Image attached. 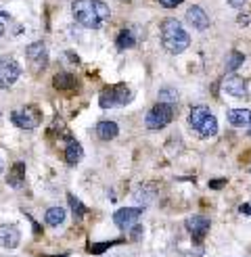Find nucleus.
<instances>
[{
    "label": "nucleus",
    "instance_id": "18",
    "mask_svg": "<svg viewBox=\"0 0 251 257\" xmlns=\"http://www.w3.org/2000/svg\"><path fill=\"white\" fill-rule=\"evenodd\" d=\"M65 217H67V213H65V209H63V207H50L44 213V222L50 228H59L63 222H65Z\"/></svg>",
    "mask_w": 251,
    "mask_h": 257
},
{
    "label": "nucleus",
    "instance_id": "19",
    "mask_svg": "<svg viewBox=\"0 0 251 257\" xmlns=\"http://www.w3.org/2000/svg\"><path fill=\"white\" fill-rule=\"evenodd\" d=\"M75 84H78V82H75V78L71 73H67V71H61V73H57L53 78V86L57 90H73Z\"/></svg>",
    "mask_w": 251,
    "mask_h": 257
},
{
    "label": "nucleus",
    "instance_id": "8",
    "mask_svg": "<svg viewBox=\"0 0 251 257\" xmlns=\"http://www.w3.org/2000/svg\"><path fill=\"white\" fill-rule=\"evenodd\" d=\"M25 59L30 61V65L40 71V69H46L48 65V50H46V44L44 42H32L28 48H25Z\"/></svg>",
    "mask_w": 251,
    "mask_h": 257
},
{
    "label": "nucleus",
    "instance_id": "11",
    "mask_svg": "<svg viewBox=\"0 0 251 257\" xmlns=\"http://www.w3.org/2000/svg\"><path fill=\"white\" fill-rule=\"evenodd\" d=\"M21 242V232L15 224H3L0 226V245L5 249H17Z\"/></svg>",
    "mask_w": 251,
    "mask_h": 257
},
{
    "label": "nucleus",
    "instance_id": "26",
    "mask_svg": "<svg viewBox=\"0 0 251 257\" xmlns=\"http://www.w3.org/2000/svg\"><path fill=\"white\" fill-rule=\"evenodd\" d=\"M226 184V180H211L209 182V188H222Z\"/></svg>",
    "mask_w": 251,
    "mask_h": 257
},
{
    "label": "nucleus",
    "instance_id": "25",
    "mask_svg": "<svg viewBox=\"0 0 251 257\" xmlns=\"http://www.w3.org/2000/svg\"><path fill=\"white\" fill-rule=\"evenodd\" d=\"M157 3H159L161 7H166V9H176L178 5H182L184 0H157Z\"/></svg>",
    "mask_w": 251,
    "mask_h": 257
},
{
    "label": "nucleus",
    "instance_id": "17",
    "mask_svg": "<svg viewBox=\"0 0 251 257\" xmlns=\"http://www.w3.org/2000/svg\"><path fill=\"white\" fill-rule=\"evenodd\" d=\"M82 157H84L82 145L75 143L73 138H69V143H67V147H65V161H67L69 165H75V163L82 161Z\"/></svg>",
    "mask_w": 251,
    "mask_h": 257
},
{
    "label": "nucleus",
    "instance_id": "20",
    "mask_svg": "<svg viewBox=\"0 0 251 257\" xmlns=\"http://www.w3.org/2000/svg\"><path fill=\"white\" fill-rule=\"evenodd\" d=\"M134 44H136V38H134V34H132L130 30H123V32H119L117 40H115L117 50H128V48H132Z\"/></svg>",
    "mask_w": 251,
    "mask_h": 257
},
{
    "label": "nucleus",
    "instance_id": "28",
    "mask_svg": "<svg viewBox=\"0 0 251 257\" xmlns=\"http://www.w3.org/2000/svg\"><path fill=\"white\" fill-rule=\"evenodd\" d=\"M5 28H7V15L0 13V34H5Z\"/></svg>",
    "mask_w": 251,
    "mask_h": 257
},
{
    "label": "nucleus",
    "instance_id": "21",
    "mask_svg": "<svg viewBox=\"0 0 251 257\" xmlns=\"http://www.w3.org/2000/svg\"><path fill=\"white\" fill-rule=\"evenodd\" d=\"M67 201H69V207H71V211H73V215H75V220H84V215L88 213L86 205H84L78 197H73V195H67Z\"/></svg>",
    "mask_w": 251,
    "mask_h": 257
},
{
    "label": "nucleus",
    "instance_id": "12",
    "mask_svg": "<svg viewBox=\"0 0 251 257\" xmlns=\"http://www.w3.org/2000/svg\"><path fill=\"white\" fill-rule=\"evenodd\" d=\"M186 23L191 25L193 30L203 32V30L209 28V17H207V13L201 7H191L186 11Z\"/></svg>",
    "mask_w": 251,
    "mask_h": 257
},
{
    "label": "nucleus",
    "instance_id": "7",
    "mask_svg": "<svg viewBox=\"0 0 251 257\" xmlns=\"http://www.w3.org/2000/svg\"><path fill=\"white\" fill-rule=\"evenodd\" d=\"M19 75H21V65L15 59H11V57L0 59V88L3 90L11 88L19 80Z\"/></svg>",
    "mask_w": 251,
    "mask_h": 257
},
{
    "label": "nucleus",
    "instance_id": "13",
    "mask_svg": "<svg viewBox=\"0 0 251 257\" xmlns=\"http://www.w3.org/2000/svg\"><path fill=\"white\" fill-rule=\"evenodd\" d=\"M222 88L226 94H232L236 98H245L247 96V82L238 75H228L224 82H222Z\"/></svg>",
    "mask_w": 251,
    "mask_h": 257
},
{
    "label": "nucleus",
    "instance_id": "22",
    "mask_svg": "<svg viewBox=\"0 0 251 257\" xmlns=\"http://www.w3.org/2000/svg\"><path fill=\"white\" fill-rule=\"evenodd\" d=\"M243 63H245V55L238 53V50H230L228 59H226V69H228V71H236L238 67L243 65Z\"/></svg>",
    "mask_w": 251,
    "mask_h": 257
},
{
    "label": "nucleus",
    "instance_id": "14",
    "mask_svg": "<svg viewBox=\"0 0 251 257\" xmlns=\"http://www.w3.org/2000/svg\"><path fill=\"white\" fill-rule=\"evenodd\" d=\"M228 123L234 127H247L251 125V109H230L226 113Z\"/></svg>",
    "mask_w": 251,
    "mask_h": 257
},
{
    "label": "nucleus",
    "instance_id": "29",
    "mask_svg": "<svg viewBox=\"0 0 251 257\" xmlns=\"http://www.w3.org/2000/svg\"><path fill=\"white\" fill-rule=\"evenodd\" d=\"M28 217H30V215H28ZM30 222H32V226H34V234H36V236H40V234H42V230H40V226H38V224H36V222L32 220V217H30Z\"/></svg>",
    "mask_w": 251,
    "mask_h": 257
},
{
    "label": "nucleus",
    "instance_id": "4",
    "mask_svg": "<svg viewBox=\"0 0 251 257\" xmlns=\"http://www.w3.org/2000/svg\"><path fill=\"white\" fill-rule=\"evenodd\" d=\"M132 98V90L126 84H113L103 88V92L98 96V105L103 109H115V107H123L128 105Z\"/></svg>",
    "mask_w": 251,
    "mask_h": 257
},
{
    "label": "nucleus",
    "instance_id": "23",
    "mask_svg": "<svg viewBox=\"0 0 251 257\" xmlns=\"http://www.w3.org/2000/svg\"><path fill=\"white\" fill-rule=\"evenodd\" d=\"M176 100H178V92H176V88L172 86H166L159 90V102H168V105H176Z\"/></svg>",
    "mask_w": 251,
    "mask_h": 257
},
{
    "label": "nucleus",
    "instance_id": "5",
    "mask_svg": "<svg viewBox=\"0 0 251 257\" xmlns=\"http://www.w3.org/2000/svg\"><path fill=\"white\" fill-rule=\"evenodd\" d=\"M172 119H174V105L157 102V105H153L151 111L147 113L145 125L149 127V130H161V127H166Z\"/></svg>",
    "mask_w": 251,
    "mask_h": 257
},
{
    "label": "nucleus",
    "instance_id": "15",
    "mask_svg": "<svg viewBox=\"0 0 251 257\" xmlns=\"http://www.w3.org/2000/svg\"><path fill=\"white\" fill-rule=\"evenodd\" d=\"M7 184L11 188H21L25 184V163L17 161L13 168L9 170V176H7Z\"/></svg>",
    "mask_w": 251,
    "mask_h": 257
},
{
    "label": "nucleus",
    "instance_id": "31",
    "mask_svg": "<svg viewBox=\"0 0 251 257\" xmlns=\"http://www.w3.org/2000/svg\"><path fill=\"white\" fill-rule=\"evenodd\" d=\"M42 257H59V255H42ZM61 257H67V253H63Z\"/></svg>",
    "mask_w": 251,
    "mask_h": 257
},
{
    "label": "nucleus",
    "instance_id": "10",
    "mask_svg": "<svg viewBox=\"0 0 251 257\" xmlns=\"http://www.w3.org/2000/svg\"><path fill=\"white\" fill-rule=\"evenodd\" d=\"M184 226H186L188 232H191L193 240L195 242H201V240L205 238V234L209 232L211 222L207 220V217H203V215H191V217H186Z\"/></svg>",
    "mask_w": 251,
    "mask_h": 257
},
{
    "label": "nucleus",
    "instance_id": "24",
    "mask_svg": "<svg viewBox=\"0 0 251 257\" xmlns=\"http://www.w3.org/2000/svg\"><path fill=\"white\" fill-rule=\"evenodd\" d=\"M117 242L119 240H109V242H98V245H94V242H92V245L90 247H88V249H90V253H103V251H107V249H111L113 245H117Z\"/></svg>",
    "mask_w": 251,
    "mask_h": 257
},
{
    "label": "nucleus",
    "instance_id": "3",
    "mask_svg": "<svg viewBox=\"0 0 251 257\" xmlns=\"http://www.w3.org/2000/svg\"><path fill=\"white\" fill-rule=\"evenodd\" d=\"M188 125L201 136V138H211L218 134V119L207 107H193L188 113Z\"/></svg>",
    "mask_w": 251,
    "mask_h": 257
},
{
    "label": "nucleus",
    "instance_id": "2",
    "mask_svg": "<svg viewBox=\"0 0 251 257\" xmlns=\"http://www.w3.org/2000/svg\"><path fill=\"white\" fill-rule=\"evenodd\" d=\"M161 44L170 55H180L191 44V36L178 19H166L161 23Z\"/></svg>",
    "mask_w": 251,
    "mask_h": 257
},
{
    "label": "nucleus",
    "instance_id": "16",
    "mask_svg": "<svg viewBox=\"0 0 251 257\" xmlns=\"http://www.w3.org/2000/svg\"><path fill=\"white\" fill-rule=\"evenodd\" d=\"M94 132L100 140H113L117 134H119V125L115 121H98Z\"/></svg>",
    "mask_w": 251,
    "mask_h": 257
},
{
    "label": "nucleus",
    "instance_id": "32",
    "mask_svg": "<svg viewBox=\"0 0 251 257\" xmlns=\"http://www.w3.org/2000/svg\"><path fill=\"white\" fill-rule=\"evenodd\" d=\"M3 170H5V161L0 159V174H3Z\"/></svg>",
    "mask_w": 251,
    "mask_h": 257
},
{
    "label": "nucleus",
    "instance_id": "27",
    "mask_svg": "<svg viewBox=\"0 0 251 257\" xmlns=\"http://www.w3.org/2000/svg\"><path fill=\"white\" fill-rule=\"evenodd\" d=\"M245 3H247V0H228V5L234 7V9H243Z\"/></svg>",
    "mask_w": 251,
    "mask_h": 257
},
{
    "label": "nucleus",
    "instance_id": "33",
    "mask_svg": "<svg viewBox=\"0 0 251 257\" xmlns=\"http://www.w3.org/2000/svg\"><path fill=\"white\" fill-rule=\"evenodd\" d=\"M0 115H3V113H0Z\"/></svg>",
    "mask_w": 251,
    "mask_h": 257
},
{
    "label": "nucleus",
    "instance_id": "6",
    "mask_svg": "<svg viewBox=\"0 0 251 257\" xmlns=\"http://www.w3.org/2000/svg\"><path fill=\"white\" fill-rule=\"evenodd\" d=\"M11 121L15 123L17 127H21V130H36L38 125H40L42 121V113L38 107L34 105H28V107H21L17 111L11 113Z\"/></svg>",
    "mask_w": 251,
    "mask_h": 257
},
{
    "label": "nucleus",
    "instance_id": "30",
    "mask_svg": "<svg viewBox=\"0 0 251 257\" xmlns=\"http://www.w3.org/2000/svg\"><path fill=\"white\" fill-rule=\"evenodd\" d=\"M141 234H143V228H141V226H136V228L132 230V238H138Z\"/></svg>",
    "mask_w": 251,
    "mask_h": 257
},
{
    "label": "nucleus",
    "instance_id": "9",
    "mask_svg": "<svg viewBox=\"0 0 251 257\" xmlns=\"http://www.w3.org/2000/svg\"><path fill=\"white\" fill-rule=\"evenodd\" d=\"M141 215H143L141 207H123V209H117L115 213H113V224L126 232V230H130L132 226L138 224Z\"/></svg>",
    "mask_w": 251,
    "mask_h": 257
},
{
    "label": "nucleus",
    "instance_id": "1",
    "mask_svg": "<svg viewBox=\"0 0 251 257\" xmlns=\"http://www.w3.org/2000/svg\"><path fill=\"white\" fill-rule=\"evenodd\" d=\"M71 15L82 28L96 30L105 21L111 19V9L103 3V0H73Z\"/></svg>",
    "mask_w": 251,
    "mask_h": 257
}]
</instances>
